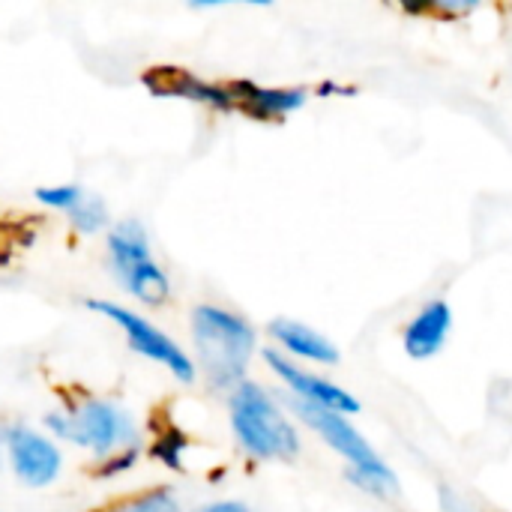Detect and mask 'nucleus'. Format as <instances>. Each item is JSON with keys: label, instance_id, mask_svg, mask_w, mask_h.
Returning <instances> with one entry per match:
<instances>
[{"label": "nucleus", "instance_id": "obj_18", "mask_svg": "<svg viewBox=\"0 0 512 512\" xmlns=\"http://www.w3.org/2000/svg\"><path fill=\"white\" fill-rule=\"evenodd\" d=\"M198 512H252L246 504H237V501H219V504H210Z\"/></svg>", "mask_w": 512, "mask_h": 512}, {"label": "nucleus", "instance_id": "obj_19", "mask_svg": "<svg viewBox=\"0 0 512 512\" xmlns=\"http://www.w3.org/2000/svg\"><path fill=\"white\" fill-rule=\"evenodd\" d=\"M477 3L474 0H444L441 3V9H447V12H471Z\"/></svg>", "mask_w": 512, "mask_h": 512}, {"label": "nucleus", "instance_id": "obj_9", "mask_svg": "<svg viewBox=\"0 0 512 512\" xmlns=\"http://www.w3.org/2000/svg\"><path fill=\"white\" fill-rule=\"evenodd\" d=\"M147 87L159 96H180V99H195V102H207L213 108H222V111H231L237 108L234 105V93L231 87H222V84H213V81H204L186 69H171V66H162V69H153L147 75Z\"/></svg>", "mask_w": 512, "mask_h": 512}, {"label": "nucleus", "instance_id": "obj_10", "mask_svg": "<svg viewBox=\"0 0 512 512\" xmlns=\"http://www.w3.org/2000/svg\"><path fill=\"white\" fill-rule=\"evenodd\" d=\"M450 327H453V312L444 300H432L426 303L414 318L411 324L405 327V354L411 360H429L435 357L444 345H447V336H450Z\"/></svg>", "mask_w": 512, "mask_h": 512}, {"label": "nucleus", "instance_id": "obj_4", "mask_svg": "<svg viewBox=\"0 0 512 512\" xmlns=\"http://www.w3.org/2000/svg\"><path fill=\"white\" fill-rule=\"evenodd\" d=\"M45 426L54 435L93 450L99 459H108L114 453L138 447V429H135L132 417L123 408H117L111 402H99V399H90L72 411L48 414Z\"/></svg>", "mask_w": 512, "mask_h": 512}, {"label": "nucleus", "instance_id": "obj_1", "mask_svg": "<svg viewBox=\"0 0 512 512\" xmlns=\"http://www.w3.org/2000/svg\"><path fill=\"white\" fill-rule=\"evenodd\" d=\"M195 351L213 387L243 384V372L255 351V330L234 312L198 306L192 315Z\"/></svg>", "mask_w": 512, "mask_h": 512}, {"label": "nucleus", "instance_id": "obj_11", "mask_svg": "<svg viewBox=\"0 0 512 512\" xmlns=\"http://www.w3.org/2000/svg\"><path fill=\"white\" fill-rule=\"evenodd\" d=\"M234 93V105L243 108L246 114L258 117V120H276L285 117L297 108H303L306 93L303 90H279V87H258L252 81H240L231 84Z\"/></svg>", "mask_w": 512, "mask_h": 512}, {"label": "nucleus", "instance_id": "obj_6", "mask_svg": "<svg viewBox=\"0 0 512 512\" xmlns=\"http://www.w3.org/2000/svg\"><path fill=\"white\" fill-rule=\"evenodd\" d=\"M87 309L90 312H99L108 321H114L123 330V336H126V342H129V348L135 354H141V357L165 366L183 384H192L195 381V363L189 360V354L171 336H165L159 327H153L147 318L123 309V306H117L111 300H87Z\"/></svg>", "mask_w": 512, "mask_h": 512}, {"label": "nucleus", "instance_id": "obj_2", "mask_svg": "<svg viewBox=\"0 0 512 512\" xmlns=\"http://www.w3.org/2000/svg\"><path fill=\"white\" fill-rule=\"evenodd\" d=\"M231 426L243 450L255 459H294L300 453L297 429L252 381L237 384L231 393Z\"/></svg>", "mask_w": 512, "mask_h": 512}, {"label": "nucleus", "instance_id": "obj_15", "mask_svg": "<svg viewBox=\"0 0 512 512\" xmlns=\"http://www.w3.org/2000/svg\"><path fill=\"white\" fill-rule=\"evenodd\" d=\"M36 198L51 210L69 213L84 198V189H78V186H42V189H36Z\"/></svg>", "mask_w": 512, "mask_h": 512}, {"label": "nucleus", "instance_id": "obj_13", "mask_svg": "<svg viewBox=\"0 0 512 512\" xmlns=\"http://www.w3.org/2000/svg\"><path fill=\"white\" fill-rule=\"evenodd\" d=\"M69 219H72V225H75L78 231H84V234H96V231H102V228L108 225L105 201H102V198H96V195H87V192H84V198L69 210Z\"/></svg>", "mask_w": 512, "mask_h": 512}, {"label": "nucleus", "instance_id": "obj_8", "mask_svg": "<svg viewBox=\"0 0 512 512\" xmlns=\"http://www.w3.org/2000/svg\"><path fill=\"white\" fill-rule=\"evenodd\" d=\"M264 360L288 384V390L294 393V399L309 402V405H318V408L333 411V414H342V417L360 411V402L348 390H342V387H336V384H330V381H324V378H318V375H312L306 369H300L288 357H282L276 351H264Z\"/></svg>", "mask_w": 512, "mask_h": 512}, {"label": "nucleus", "instance_id": "obj_16", "mask_svg": "<svg viewBox=\"0 0 512 512\" xmlns=\"http://www.w3.org/2000/svg\"><path fill=\"white\" fill-rule=\"evenodd\" d=\"M114 512H180V507H177L171 492L159 489V492H147V495L135 498L132 504H126V507Z\"/></svg>", "mask_w": 512, "mask_h": 512}, {"label": "nucleus", "instance_id": "obj_5", "mask_svg": "<svg viewBox=\"0 0 512 512\" xmlns=\"http://www.w3.org/2000/svg\"><path fill=\"white\" fill-rule=\"evenodd\" d=\"M108 258L117 273V279L126 285L132 297H138L147 306H159L171 294V282L162 273L159 261L153 258V249L147 243V234L138 222L126 219L111 228L108 234Z\"/></svg>", "mask_w": 512, "mask_h": 512}, {"label": "nucleus", "instance_id": "obj_17", "mask_svg": "<svg viewBox=\"0 0 512 512\" xmlns=\"http://www.w3.org/2000/svg\"><path fill=\"white\" fill-rule=\"evenodd\" d=\"M135 459H138V447H135V450L114 453V456L102 459V465L96 468V474H99V477H114V474H123V471H129V468L135 465Z\"/></svg>", "mask_w": 512, "mask_h": 512}, {"label": "nucleus", "instance_id": "obj_7", "mask_svg": "<svg viewBox=\"0 0 512 512\" xmlns=\"http://www.w3.org/2000/svg\"><path fill=\"white\" fill-rule=\"evenodd\" d=\"M3 444H6L15 477L24 486L39 489V486H48V483L57 480V474H60V450L45 435H39L33 429H24V426H12L3 435Z\"/></svg>", "mask_w": 512, "mask_h": 512}, {"label": "nucleus", "instance_id": "obj_3", "mask_svg": "<svg viewBox=\"0 0 512 512\" xmlns=\"http://www.w3.org/2000/svg\"><path fill=\"white\" fill-rule=\"evenodd\" d=\"M294 414L312 426L351 468H348V480L369 492V495H393L396 492V474L375 456V450L366 444V438L342 417V414H333V411H324L318 405H309V402H300L294 399L291 402Z\"/></svg>", "mask_w": 512, "mask_h": 512}, {"label": "nucleus", "instance_id": "obj_12", "mask_svg": "<svg viewBox=\"0 0 512 512\" xmlns=\"http://www.w3.org/2000/svg\"><path fill=\"white\" fill-rule=\"evenodd\" d=\"M270 336H273L288 354H294V357H300V360L327 363V366L339 363V348H336L327 336H321L318 330H312V327H306V324H300V321L279 318V321L270 324Z\"/></svg>", "mask_w": 512, "mask_h": 512}, {"label": "nucleus", "instance_id": "obj_14", "mask_svg": "<svg viewBox=\"0 0 512 512\" xmlns=\"http://www.w3.org/2000/svg\"><path fill=\"white\" fill-rule=\"evenodd\" d=\"M186 444H189V441H186V435H183L180 429H162V432L156 435L153 447H150V456H156L162 465H168V468L180 471V468H183Z\"/></svg>", "mask_w": 512, "mask_h": 512}]
</instances>
